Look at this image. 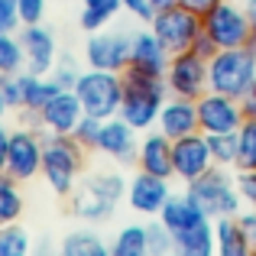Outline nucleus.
Instances as JSON below:
<instances>
[{"label": "nucleus", "mask_w": 256, "mask_h": 256, "mask_svg": "<svg viewBox=\"0 0 256 256\" xmlns=\"http://www.w3.org/2000/svg\"><path fill=\"white\" fill-rule=\"evenodd\" d=\"M126 185L120 169H94L82 175L78 188L68 194L72 198V214L84 224H104L107 218H114L117 204L126 198Z\"/></svg>", "instance_id": "1"}, {"label": "nucleus", "mask_w": 256, "mask_h": 256, "mask_svg": "<svg viewBox=\"0 0 256 256\" xmlns=\"http://www.w3.org/2000/svg\"><path fill=\"white\" fill-rule=\"evenodd\" d=\"M169 88H166L162 75H150L140 68H126L124 72V100H120V117L130 126H136L140 133L152 130L159 120Z\"/></svg>", "instance_id": "2"}, {"label": "nucleus", "mask_w": 256, "mask_h": 256, "mask_svg": "<svg viewBox=\"0 0 256 256\" xmlns=\"http://www.w3.org/2000/svg\"><path fill=\"white\" fill-rule=\"evenodd\" d=\"M84 146L72 133H49L42 146V178L56 194L68 198L84 175Z\"/></svg>", "instance_id": "3"}, {"label": "nucleus", "mask_w": 256, "mask_h": 256, "mask_svg": "<svg viewBox=\"0 0 256 256\" xmlns=\"http://www.w3.org/2000/svg\"><path fill=\"white\" fill-rule=\"evenodd\" d=\"M256 82V56L246 46L237 49H218L208 58V91L227 94V98H244Z\"/></svg>", "instance_id": "4"}, {"label": "nucleus", "mask_w": 256, "mask_h": 256, "mask_svg": "<svg viewBox=\"0 0 256 256\" xmlns=\"http://www.w3.org/2000/svg\"><path fill=\"white\" fill-rule=\"evenodd\" d=\"M185 192L201 204V211L211 220L218 218H237L244 211V194L237 188V178L224 169V166H211L201 178L188 182Z\"/></svg>", "instance_id": "5"}, {"label": "nucleus", "mask_w": 256, "mask_h": 256, "mask_svg": "<svg viewBox=\"0 0 256 256\" xmlns=\"http://www.w3.org/2000/svg\"><path fill=\"white\" fill-rule=\"evenodd\" d=\"M75 94L82 100L84 114L98 120L117 117L120 100H124V72H104V68H88L78 75Z\"/></svg>", "instance_id": "6"}, {"label": "nucleus", "mask_w": 256, "mask_h": 256, "mask_svg": "<svg viewBox=\"0 0 256 256\" xmlns=\"http://www.w3.org/2000/svg\"><path fill=\"white\" fill-rule=\"evenodd\" d=\"M204 32L214 39L218 49H237V46L250 42V16H246V6L240 0H218L211 10L201 16Z\"/></svg>", "instance_id": "7"}, {"label": "nucleus", "mask_w": 256, "mask_h": 256, "mask_svg": "<svg viewBox=\"0 0 256 256\" xmlns=\"http://www.w3.org/2000/svg\"><path fill=\"white\" fill-rule=\"evenodd\" d=\"M150 30L156 32L159 42L175 56V52L192 49L194 39H198V32L204 30V26H201L198 13H192L188 6L175 4V6H166V10H156V16L150 20Z\"/></svg>", "instance_id": "8"}, {"label": "nucleus", "mask_w": 256, "mask_h": 256, "mask_svg": "<svg viewBox=\"0 0 256 256\" xmlns=\"http://www.w3.org/2000/svg\"><path fill=\"white\" fill-rule=\"evenodd\" d=\"M166 88L175 98H192L198 100L208 91V58L198 56L194 49L175 52L166 68Z\"/></svg>", "instance_id": "9"}, {"label": "nucleus", "mask_w": 256, "mask_h": 256, "mask_svg": "<svg viewBox=\"0 0 256 256\" xmlns=\"http://www.w3.org/2000/svg\"><path fill=\"white\" fill-rule=\"evenodd\" d=\"M42 146L46 136H39L36 126L10 130V152H6V172L16 182H30L42 172Z\"/></svg>", "instance_id": "10"}, {"label": "nucleus", "mask_w": 256, "mask_h": 256, "mask_svg": "<svg viewBox=\"0 0 256 256\" xmlns=\"http://www.w3.org/2000/svg\"><path fill=\"white\" fill-rule=\"evenodd\" d=\"M194 107H198V126L204 136H211V133H237V126L246 120L240 100L218 94V91H204L194 100Z\"/></svg>", "instance_id": "11"}, {"label": "nucleus", "mask_w": 256, "mask_h": 256, "mask_svg": "<svg viewBox=\"0 0 256 256\" xmlns=\"http://www.w3.org/2000/svg\"><path fill=\"white\" fill-rule=\"evenodd\" d=\"M84 62H88V68L126 72V65H130V36L107 32V30L91 32L84 42Z\"/></svg>", "instance_id": "12"}, {"label": "nucleus", "mask_w": 256, "mask_h": 256, "mask_svg": "<svg viewBox=\"0 0 256 256\" xmlns=\"http://www.w3.org/2000/svg\"><path fill=\"white\" fill-rule=\"evenodd\" d=\"M211 166H214V159H211V150H208V136L201 130L188 133L182 140H172V169L178 182L188 185V182L201 178Z\"/></svg>", "instance_id": "13"}, {"label": "nucleus", "mask_w": 256, "mask_h": 256, "mask_svg": "<svg viewBox=\"0 0 256 256\" xmlns=\"http://www.w3.org/2000/svg\"><path fill=\"white\" fill-rule=\"evenodd\" d=\"M136 126H130L124 117H107L100 124V136H98V156L110 159L117 166H126V162H136V150H140V140H136Z\"/></svg>", "instance_id": "14"}, {"label": "nucleus", "mask_w": 256, "mask_h": 256, "mask_svg": "<svg viewBox=\"0 0 256 256\" xmlns=\"http://www.w3.org/2000/svg\"><path fill=\"white\" fill-rule=\"evenodd\" d=\"M172 178H162V175H150L140 169L136 175L130 178L126 185V201L136 214L143 218H159V211L166 208V201L172 198V188H169Z\"/></svg>", "instance_id": "15"}, {"label": "nucleus", "mask_w": 256, "mask_h": 256, "mask_svg": "<svg viewBox=\"0 0 256 256\" xmlns=\"http://www.w3.org/2000/svg\"><path fill=\"white\" fill-rule=\"evenodd\" d=\"M20 42H23V58H26L23 68L32 72V75H49L56 58H58L56 32L46 30L42 23H32V26L20 30Z\"/></svg>", "instance_id": "16"}, {"label": "nucleus", "mask_w": 256, "mask_h": 256, "mask_svg": "<svg viewBox=\"0 0 256 256\" xmlns=\"http://www.w3.org/2000/svg\"><path fill=\"white\" fill-rule=\"evenodd\" d=\"M84 107L78 100L75 88H62L56 98H49V104L39 110V126L46 133H75V126L82 124Z\"/></svg>", "instance_id": "17"}, {"label": "nucleus", "mask_w": 256, "mask_h": 256, "mask_svg": "<svg viewBox=\"0 0 256 256\" xmlns=\"http://www.w3.org/2000/svg\"><path fill=\"white\" fill-rule=\"evenodd\" d=\"M169 58H172V52L159 42V36L152 30H140V32L130 36V65H126V68H140V72L166 78Z\"/></svg>", "instance_id": "18"}, {"label": "nucleus", "mask_w": 256, "mask_h": 256, "mask_svg": "<svg viewBox=\"0 0 256 256\" xmlns=\"http://www.w3.org/2000/svg\"><path fill=\"white\" fill-rule=\"evenodd\" d=\"M156 130L166 133L169 140H182L188 133H198V107H194L192 98H175L169 94L159 110V120H156Z\"/></svg>", "instance_id": "19"}, {"label": "nucleus", "mask_w": 256, "mask_h": 256, "mask_svg": "<svg viewBox=\"0 0 256 256\" xmlns=\"http://www.w3.org/2000/svg\"><path fill=\"white\" fill-rule=\"evenodd\" d=\"M136 169L150 175H162V178H175L172 169V140L159 130H146V136L140 140L136 150Z\"/></svg>", "instance_id": "20"}, {"label": "nucleus", "mask_w": 256, "mask_h": 256, "mask_svg": "<svg viewBox=\"0 0 256 256\" xmlns=\"http://www.w3.org/2000/svg\"><path fill=\"white\" fill-rule=\"evenodd\" d=\"M159 220H162L172 234H182V230H192V227L204 224V220H211V218L201 211V204L188 192H178V194L172 192V198L166 201V208L159 211Z\"/></svg>", "instance_id": "21"}, {"label": "nucleus", "mask_w": 256, "mask_h": 256, "mask_svg": "<svg viewBox=\"0 0 256 256\" xmlns=\"http://www.w3.org/2000/svg\"><path fill=\"white\" fill-rule=\"evenodd\" d=\"M58 256H110V244L91 227H78L62 237Z\"/></svg>", "instance_id": "22"}, {"label": "nucleus", "mask_w": 256, "mask_h": 256, "mask_svg": "<svg viewBox=\"0 0 256 256\" xmlns=\"http://www.w3.org/2000/svg\"><path fill=\"white\" fill-rule=\"evenodd\" d=\"M214 237H218V256H253V244L237 224V218H218Z\"/></svg>", "instance_id": "23"}, {"label": "nucleus", "mask_w": 256, "mask_h": 256, "mask_svg": "<svg viewBox=\"0 0 256 256\" xmlns=\"http://www.w3.org/2000/svg\"><path fill=\"white\" fill-rule=\"evenodd\" d=\"M175 250L185 256H218V237H214V220L192 227V230L175 234Z\"/></svg>", "instance_id": "24"}, {"label": "nucleus", "mask_w": 256, "mask_h": 256, "mask_svg": "<svg viewBox=\"0 0 256 256\" xmlns=\"http://www.w3.org/2000/svg\"><path fill=\"white\" fill-rule=\"evenodd\" d=\"M20 84H23V110L30 114H39L49 104V98L62 91L49 75H32V72H20Z\"/></svg>", "instance_id": "25"}, {"label": "nucleus", "mask_w": 256, "mask_h": 256, "mask_svg": "<svg viewBox=\"0 0 256 256\" xmlns=\"http://www.w3.org/2000/svg\"><path fill=\"white\" fill-rule=\"evenodd\" d=\"M23 208H26V198L20 192V182L10 172H0V227L16 224L23 218Z\"/></svg>", "instance_id": "26"}, {"label": "nucleus", "mask_w": 256, "mask_h": 256, "mask_svg": "<svg viewBox=\"0 0 256 256\" xmlns=\"http://www.w3.org/2000/svg\"><path fill=\"white\" fill-rule=\"evenodd\" d=\"M82 13H78V26L84 32H98L117 16V10H124V0H82Z\"/></svg>", "instance_id": "27"}, {"label": "nucleus", "mask_w": 256, "mask_h": 256, "mask_svg": "<svg viewBox=\"0 0 256 256\" xmlns=\"http://www.w3.org/2000/svg\"><path fill=\"white\" fill-rule=\"evenodd\" d=\"M143 234H146V256H169V253H175V234L159 218L146 220Z\"/></svg>", "instance_id": "28"}, {"label": "nucleus", "mask_w": 256, "mask_h": 256, "mask_svg": "<svg viewBox=\"0 0 256 256\" xmlns=\"http://www.w3.org/2000/svg\"><path fill=\"white\" fill-rule=\"evenodd\" d=\"M110 256H146V234L143 224H126L117 230L110 244Z\"/></svg>", "instance_id": "29"}, {"label": "nucleus", "mask_w": 256, "mask_h": 256, "mask_svg": "<svg viewBox=\"0 0 256 256\" xmlns=\"http://www.w3.org/2000/svg\"><path fill=\"white\" fill-rule=\"evenodd\" d=\"M26 58H23V42L16 32L0 30V75H16L23 72Z\"/></svg>", "instance_id": "30"}, {"label": "nucleus", "mask_w": 256, "mask_h": 256, "mask_svg": "<svg viewBox=\"0 0 256 256\" xmlns=\"http://www.w3.org/2000/svg\"><path fill=\"white\" fill-rule=\"evenodd\" d=\"M244 169H256V117L237 126V172Z\"/></svg>", "instance_id": "31"}, {"label": "nucleus", "mask_w": 256, "mask_h": 256, "mask_svg": "<svg viewBox=\"0 0 256 256\" xmlns=\"http://www.w3.org/2000/svg\"><path fill=\"white\" fill-rule=\"evenodd\" d=\"M0 256H32V237L26 227L6 224L0 227Z\"/></svg>", "instance_id": "32"}, {"label": "nucleus", "mask_w": 256, "mask_h": 256, "mask_svg": "<svg viewBox=\"0 0 256 256\" xmlns=\"http://www.w3.org/2000/svg\"><path fill=\"white\" fill-rule=\"evenodd\" d=\"M208 150H211L214 166H237V133H211L208 136Z\"/></svg>", "instance_id": "33"}, {"label": "nucleus", "mask_w": 256, "mask_h": 256, "mask_svg": "<svg viewBox=\"0 0 256 256\" xmlns=\"http://www.w3.org/2000/svg\"><path fill=\"white\" fill-rule=\"evenodd\" d=\"M78 75H82V72H78V62L72 56H58L56 65H52V72H49V78L58 88H75L78 84Z\"/></svg>", "instance_id": "34"}, {"label": "nucleus", "mask_w": 256, "mask_h": 256, "mask_svg": "<svg viewBox=\"0 0 256 256\" xmlns=\"http://www.w3.org/2000/svg\"><path fill=\"white\" fill-rule=\"evenodd\" d=\"M100 124H104V120H98V117H91V114H84L82 124L75 126V133H72V136H75L88 152H94V150H98V136H100Z\"/></svg>", "instance_id": "35"}, {"label": "nucleus", "mask_w": 256, "mask_h": 256, "mask_svg": "<svg viewBox=\"0 0 256 256\" xmlns=\"http://www.w3.org/2000/svg\"><path fill=\"white\" fill-rule=\"evenodd\" d=\"M46 0H16V10H20V23L32 26V23H42L46 20Z\"/></svg>", "instance_id": "36"}, {"label": "nucleus", "mask_w": 256, "mask_h": 256, "mask_svg": "<svg viewBox=\"0 0 256 256\" xmlns=\"http://www.w3.org/2000/svg\"><path fill=\"white\" fill-rule=\"evenodd\" d=\"M0 94H4V100H6L10 110L23 107V84H20V72H16V75H4V82H0Z\"/></svg>", "instance_id": "37"}, {"label": "nucleus", "mask_w": 256, "mask_h": 256, "mask_svg": "<svg viewBox=\"0 0 256 256\" xmlns=\"http://www.w3.org/2000/svg\"><path fill=\"white\" fill-rule=\"evenodd\" d=\"M20 10H16V0H0V30H10L16 32L20 30Z\"/></svg>", "instance_id": "38"}, {"label": "nucleus", "mask_w": 256, "mask_h": 256, "mask_svg": "<svg viewBox=\"0 0 256 256\" xmlns=\"http://www.w3.org/2000/svg\"><path fill=\"white\" fill-rule=\"evenodd\" d=\"M124 10L130 13V16L143 20V23H150V20L156 16V4H152V0H124Z\"/></svg>", "instance_id": "39"}, {"label": "nucleus", "mask_w": 256, "mask_h": 256, "mask_svg": "<svg viewBox=\"0 0 256 256\" xmlns=\"http://www.w3.org/2000/svg\"><path fill=\"white\" fill-rule=\"evenodd\" d=\"M237 188L240 194H244V201H250V204H256V169H244L237 175Z\"/></svg>", "instance_id": "40"}, {"label": "nucleus", "mask_w": 256, "mask_h": 256, "mask_svg": "<svg viewBox=\"0 0 256 256\" xmlns=\"http://www.w3.org/2000/svg\"><path fill=\"white\" fill-rule=\"evenodd\" d=\"M237 224L244 227V234L250 237V244L256 246V204L250 208V211H240V214H237Z\"/></svg>", "instance_id": "41"}, {"label": "nucleus", "mask_w": 256, "mask_h": 256, "mask_svg": "<svg viewBox=\"0 0 256 256\" xmlns=\"http://www.w3.org/2000/svg\"><path fill=\"white\" fill-rule=\"evenodd\" d=\"M192 49H194V52H198V56H204V58H211V56H214V52H218V46H214V39H211V36H208V32H204V30H201V32H198V39H194V46H192Z\"/></svg>", "instance_id": "42"}, {"label": "nucleus", "mask_w": 256, "mask_h": 256, "mask_svg": "<svg viewBox=\"0 0 256 256\" xmlns=\"http://www.w3.org/2000/svg\"><path fill=\"white\" fill-rule=\"evenodd\" d=\"M244 6H246V16H250V26H253V32H250V42H246V49L256 56V0H244Z\"/></svg>", "instance_id": "43"}, {"label": "nucleus", "mask_w": 256, "mask_h": 256, "mask_svg": "<svg viewBox=\"0 0 256 256\" xmlns=\"http://www.w3.org/2000/svg\"><path fill=\"white\" fill-rule=\"evenodd\" d=\"M240 107H244V117H256V82H253V88L240 98Z\"/></svg>", "instance_id": "44"}, {"label": "nucleus", "mask_w": 256, "mask_h": 256, "mask_svg": "<svg viewBox=\"0 0 256 256\" xmlns=\"http://www.w3.org/2000/svg\"><path fill=\"white\" fill-rule=\"evenodd\" d=\"M6 152H10V130L0 124V172H6Z\"/></svg>", "instance_id": "45"}, {"label": "nucleus", "mask_w": 256, "mask_h": 256, "mask_svg": "<svg viewBox=\"0 0 256 256\" xmlns=\"http://www.w3.org/2000/svg\"><path fill=\"white\" fill-rule=\"evenodd\" d=\"M214 4H218V0H182V6H188V10L198 13V16H204V13L211 10Z\"/></svg>", "instance_id": "46"}, {"label": "nucleus", "mask_w": 256, "mask_h": 256, "mask_svg": "<svg viewBox=\"0 0 256 256\" xmlns=\"http://www.w3.org/2000/svg\"><path fill=\"white\" fill-rule=\"evenodd\" d=\"M156 4V10H166V6H175V4H182V0H152Z\"/></svg>", "instance_id": "47"}, {"label": "nucleus", "mask_w": 256, "mask_h": 256, "mask_svg": "<svg viewBox=\"0 0 256 256\" xmlns=\"http://www.w3.org/2000/svg\"><path fill=\"white\" fill-rule=\"evenodd\" d=\"M10 110V107H6V100H4V94H0V124H4V114Z\"/></svg>", "instance_id": "48"}, {"label": "nucleus", "mask_w": 256, "mask_h": 256, "mask_svg": "<svg viewBox=\"0 0 256 256\" xmlns=\"http://www.w3.org/2000/svg\"><path fill=\"white\" fill-rule=\"evenodd\" d=\"M169 256H185V253H178V250H175V253H169Z\"/></svg>", "instance_id": "49"}, {"label": "nucleus", "mask_w": 256, "mask_h": 256, "mask_svg": "<svg viewBox=\"0 0 256 256\" xmlns=\"http://www.w3.org/2000/svg\"><path fill=\"white\" fill-rule=\"evenodd\" d=\"M253 256H256V246H253Z\"/></svg>", "instance_id": "50"}, {"label": "nucleus", "mask_w": 256, "mask_h": 256, "mask_svg": "<svg viewBox=\"0 0 256 256\" xmlns=\"http://www.w3.org/2000/svg\"><path fill=\"white\" fill-rule=\"evenodd\" d=\"M240 4H244V0H240Z\"/></svg>", "instance_id": "51"}]
</instances>
